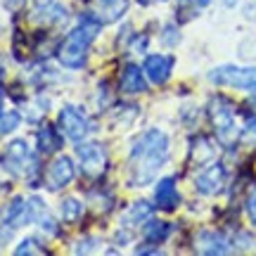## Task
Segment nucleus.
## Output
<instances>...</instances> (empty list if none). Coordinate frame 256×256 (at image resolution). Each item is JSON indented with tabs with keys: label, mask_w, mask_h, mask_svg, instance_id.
I'll use <instances>...</instances> for the list:
<instances>
[{
	"label": "nucleus",
	"mask_w": 256,
	"mask_h": 256,
	"mask_svg": "<svg viewBox=\"0 0 256 256\" xmlns=\"http://www.w3.org/2000/svg\"><path fill=\"white\" fill-rule=\"evenodd\" d=\"M76 178V164L72 156L60 154L55 162H50L46 171V188L50 192H60Z\"/></svg>",
	"instance_id": "8"
},
{
	"label": "nucleus",
	"mask_w": 256,
	"mask_h": 256,
	"mask_svg": "<svg viewBox=\"0 0 256 256\" xmlns=\"http://www.w3.org/2000/svg\"><path fill=\"white\" fill-rule=\"evenodd\" d=\"M211 0H180V8H192V12H200V10L209 8Z\"/></svg>",
	"instance_id": "24"
},
{
	"label": "nucleus",
	"mask_w": 256,
	"mask_h": 256,
	"mask_svg": "<svg viewBox=\"0 0 256 256\" xmlns=\"http://www.w3.org/2000/svg\"><path fill=\"white\" fill-rule=\"evenodd\" d=\"M119 90L124 95H140L147 90V76L145 72L136 66V64H128L124 66V72L119 76Z\"/></svg>",
	"instance_id": "13"
},
{
	"label": "nucleus",
	"mask_w": 256,
	"mask_h": 256,
	"mask_svg": "<svg viewBox=\"0 0 256 256\" xmlns=\"http://www.w3.org/2000/svg\"><path fill=\"white\" fill-rule=\"evenodd\" d=\"M171 235V226L168 223H162V220H145V240L150 244H162L166 242Z\"/></svg>",
	"instance_id": "17"
},
{
	"label": "nucleus",
	"mask_w": 256,
	"mask_h": 256,
	"mask_svg": "<svg viewBox=\"0 0 256 256\" xmlns=\"http://www.w3.org/2000/svg\"><path fill=\"white\" fill-rule=\"evenodd\" d=\"M2 112L5 110H2V92H0V116H2Z\"/></svg>",
	"instance_id": "29"
},
{
	"label": "nucleus",
	"mask_w": 256,
	"mask_h": 256,
	"mask_svg": "<svg viewBox=\"0 0 256 256\" xmlns=\"http://www.w3.org/2000/svg\"><path fill=\"white\" fill-rule=\"evenodd\" d=\"M128 0H98V14L104 22H116L126 14Z\"/></svg>",
	"instance_id": "16"
},
{
	"label": "nucleus",
	"mask_w": 256,
	"mask_h": 256,
	"mask_svg": "<svg viewBox=\"0 0 256 256\" xmlns=\"http://www.w3.org/2000/svg\"><path fill=\"white\" fill-rule=\"evenodd\" d=\"M168 136L159 128H150L130 142L128 152V183L142 188L152 183L159 168L168 159Z\"/></svg>",
	"instance_id": "1"
},
{
	"label": "nucleus",
	"mask_w": 256,
	"mask_h": 256,
	"mask_svg": "<svg viewBox=\"0 0 256 256\" xmlns=\"http://www.w3.org/2000/svg\"><path fill=\"white\" fill-rule=\"evenodd\" d=\"M180 34H178V28L174 26V24H168V26L164 28V36H162V40H164L166 46H178L180 43Z\"/></svg>",
	"instance_id": "23"
},
{
	"label": "nucleus",
	"mask_w": 256,
	"mask_h": 256,
	"mask_svg": "<svg viewBox=\"0 0 256 256\" xmlns=\"http://www.w3.org/2000/svg\"><path fill=\"white\" fill-rule=\"evenodd\" d=\"M76 154H78L83 174L88 176V178H100V176L107 174L110 154H107V150H104L102 142H86V145H78Z\"/></svg>",
	"instance_id": "6"
},
{
	"label": "nucleus",
	"mask_w": 256,
	"mask_h": 256,
	"mask_svg": "<svg viewBox=\"0 0 256 256\" xmlns=\"http://www.w3.org/2000/svg\"><path fill=\"white\" fill-rule=\"evenodd\" d=\"M102 22L90 17L81 19L76 26L72 28V34L62 40V46L57 50V60L62 62V66L66 69H83L88 62V50H90L95 36L100 34Z\"/></svg>",
	"instance_id": "2"
},
{
	"label": "nucleus",
	"mask_w": 256,
	"mask_h": 256,
	"mask_svg": "<svg viewBox=\"0 0 256 256\" xmlns=\"http://www.w3.org/2000/svg\"><path fill=\"white\" fill-rule=\"evenodd\" d=\"M31 22L36 24H46V26H57L66 22V8L57 0H43L38 2L34 12H31Z\"/></svg>",
	"instance_id": "10"
},
{
	"label": "nucleus",
	"mask_w": 256,
	"mask_h": 256,
	"mask_svg": "<svg viewBox=\"0 0 256 256\" xmlns=\"http://www.w3.org/2000/svg\"><path fill=\"white\" fill-rule=\"evenodd\" d=\"M2 74H5V64H2V60H0V78H2Z\"/></svg>",
	"instance_id": "27"
},
{
	"label": "nucleus",
	"mask_w": 256,
	"mask_h": 256,
	"mask_svg": "<svg viewBox=\"0 0 256 256\" xmlns=\"http://www.w3.org/2000/svg\"><path fill=\"white\" fill-rule=\"evenodd\" d=\"M209 121L223 145H230V142L238 140L240 130H238V121H235V107H232V102H230L228 98H223V95L211 98L209 100Z\"/></svg>",
	"instance_id": "3"
},
{
	"label": "nucleus",
	"mask_w": 256,
	"mask_h": 256,
	"mask_svg": "<svg viewBox=\"0 0 256 256\" xmlns=\"http://www.w3.org/2000/svg\"><path fill=\"white\" fill-rule=\"evenodd\" d=\"M223 2H226V5H230V8H232V5H235L238 0H223Z\"/></svg>",
	"instance_id": "28"
},
{
	"label": "nucleus",
	"mask_w": 256,
	"mask_h": 256,
	"mask_svg": "<svg viewBox=\"0 0 256 256\" xmlns=\"http://www.w3.org/2000/svg\"><path fill=\"white\" fill-rule=\"evenodd\" d=\"M154 204L162 211H176L180 206V192L176 188V178H162L154 190Z\"/></svg>",
	"instance_id": "12"
},
{
	"label": "nucleus",
	"mask_w": 256,
	"mask_h": 256,
	"mask_svg": "<svg viewBox=\"0 0 256 256\" xmlns=\"http://www.w3.org/2000/svg\"><path fill=\"white\" fill-rule=\"evenodd\" d=\"M26 0H2V5H5V10H10V12H14V10H19L22 5H24Z\"/></svg>",
	"instance_id": "26"
},
{
	"label": "nucleus",
	"mask_w": 256,
	"mask_h": 256,
	"mask_svg": "<svg viewBox=\"0 0 256 256\" xmlns=\"http://www.w3.org/2000/svg\"><path fill=\"white\" fill-rule=\"evenodd\" d=\"M19 124H22V114L17 110L12 112H2V116H0V133L2 136H10L12 130H17Z\"/></svg>",
	"instance_id": "21"
},
{
	"label": "nucleus",
	"mask_w": 256,
	"mask_h": 256,
	"mask_svg": "<svg viewBox=\"0 0 256 256\" xmlns=\"http://www.w3.org/2000/svg\"><path fill=\"white\" fill-rule=\"evenodd\" d=\"M48 249L40 244V240L38 238H26L22 240L17 247H14V254L17 256H24V254H46Z\"/></svg>",
	"instance_id": "20"
},
{
	"label": "nucleus",
	"mask_w": 256,
	"mask_h": 256,
	"mask_svg": "<svg viewBox=\"0 0 256 256\" xmlns=\"http://www.w3.org/2000/svg\"><path fill=\"white\" fill-rule=\"evenodd\" d=\"M226 185V168L220 164H214V166H206L204 171H202L197 178H194V188L200 194H218L220 188Z\"/></svg>",
	"instance_id": "11"
},
{
	"label": "nucleus",
	"mask_w": 256,
	"mask_h": 256,
	"mask_svg": "<svg viewBox=\"0 0 256 256\" xmlns=\"http://www.w3.org/2000/svg\"><path fill=\"white\" fill-rule=\"evenodd\" d=\"M57 128H60V133L66 140L81 142L83 138L90 133V119H88V114L83 110L74 107V104H66V107H62L60 116H57Z\"/></svg>",
	"instance_id": "5"
},
{
	"label": "nucleus",
	"mask_w": 256,
	"mask_h": 256,
	"mask_svg": "<svg viewBox=\"0 0 256 256\" xmlns=\"http://www.w3.org/2000/svg\"><path fill=\"white\" fill-rule=\"evenodd\" d=\"M36 150L40 154H55L62 150V136L52 126H43L36 133Z\"/></svg>",
	"instance_id": "15"
},
{
	"label": "nucleus",
	"mask_w": 256,
	"mask_h": 256,
	"mask_svg": "<svg viewBox=\"0 0 256 256\" xmlns=\"http://www.w3.org/2000/svg\"><path fill=\"white\" fill-rule=\"evenodd\" d=\"M247 216H249V220L256 226V192H252V197L247 200Z\"/></svg>",
	"instance_id": "25"
},
{
	"label": "nucleus",
	"mask_w": 256,
	"mask_h": 256,
	"mask_svg": "<svg viewBox=\"0 0 256 256\" xmlns=\"http://www.w3.org/2000/svg\"><path fill=\"white\" fill-rule=\"evenodd\" d=\"M31 164H36V159H34V152H31V147H28L26 140H12L8 147H5V156H2V166H5V171L12 176H26Z\"/></svg>",
	"instance_id": "7"
},
{
	"label": "nucleus",
	"mask_w": 256,
	"mask_h": 256,
	"mask_svg": "<svg viewBox=\"0 0 256 256\" xmlns=\"http://www.w3.org/2000/svg\"><path fill=\"white\" fill-rule=\"evenodd\" d=\"M176 60L171 55H147L145 62H142V72H145L147 81L162 86L171 78V72H174Z\"/></svg>",
	"instance_id": "9"
},
{
	"label": "nucleus",
	"mask_w": 256,
	"mask_h": 256,
	"mask_svg": "<svg viewBox=\"0 0 256 256\" xmlns=\"http://www.w3.org/2000/svg\"><path fill=\"white\" fill-rule=\"evenodd\" d=\"M209 81L216 86H230L240 90L256 92V66H235V64H223L211 69Z\"/></svg>",
	"instance_id": "4"
},
{
	"label": "nucleus",
	"mask_w": 256,
	"mask_h": 256,
	"mask_svg": "<svg viewBox=\"0 0 256 256\" xmlns=\"http://www.w3.org/2000/svg\"><path fill=\"white\" fill-rule=\"evenodd\" d=\"M197 249L204 252V254H228L230 252V242L226 235L220 232H211V230H204L197 238Z\"/></svg>",
	"instance_id": "14"
},
{
	"label": "nucleus",
	"mask_w": 256,
	"mask_h": 256,
	"mask_svg": "<svg viewBox=\"0 0 256 256\" xmlns=\"http://www.w3.org/2000/svg\"><path fill=\"white\" fill-rule=\"evenodd\" d=\"M83 216V204L76 197H69V200L62 202V218L66 223H74V220H78Z\"/></svg>",
	"instance_id": "18"
},
{
	"label": "nucleus",
	"mask_w": 256,
	"mask_h": 256,
	"mask_svg": "<svg viewBox=\"0 0 256 256\" xmlns=\"http://www.w3.org/2000/svg\"><path fill=\"white\" fill-rule=\"evenodd\" d=\"M211 156H214V150H211V142L206 138H197L194 142H192V159L194 162H209Z\"/></svg>",
	"instance_id": "19"
},
{
	"label": "nucleus",
	"mask_w": 256,
	"mask_h": 256,
	"mask_svg": "<svg viewBox=\"0 0 256 256\" xmlns=\"http://www.w3.org/2000/svg\"><path fill=\"white\" fill-rule=\"evenodd\" d=\"M150 214H152V206H150L147 202H138V204L130 206V211L126 214V218H128V223H145V220L150 218Z\"/></svg>",
	"instance_id": "22"
}]
</instances>
